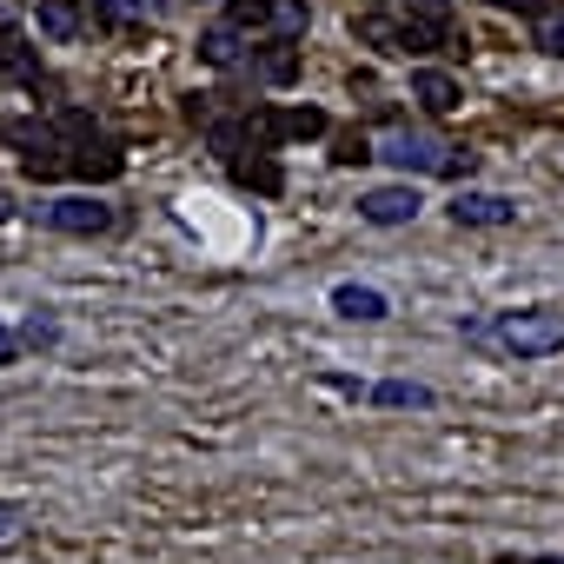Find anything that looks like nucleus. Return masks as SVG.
<instances>
[{
	"label": "nucleus",
	"instance_id": "1",
	"mask_svg": "<svg viewBox=\"0 0 564 564\" xmlns=\"http://www.w3.org/2000/svg\"><path fill=\"white\" fill-rule=\"evenodd\" d=\"M491 339H498L505 352H518V359H551V352H564V319H557L551 306L505 313V319L491 326Z\"/></svg>",
	"mask_w": 564,
	"mask_h": 564
},
{
	"label": "nucleus",
	"instance_id": "2",
	"mask_svg": "<svg viewBox=\"0 0 564 564\" xmlns=\"http://www.w3.org/2000/svg\"><path fill=\"white\" fill-rule=\"evenodd\" d=\"M34 219H41V226H54V232H74V239H94V232H113V226H120V213H113L107 199H94V193L41 199V206H34Z\"/></svg>",
	"mask_w": 564,
	"mask_h": 564
},
{
	"label": "nucleus",
	"instance_id": "3",
	"mask_svg": "<svg viewBox=\"0 0 564 564\" xmlns=\"http://www.w3.org/2000/svg\"><path fill=\"white\" fill-rule=\"evenodd\" d=\"M372 160H392L399 173H438V166H445V147H438L432 133H412V127H405V133H392L386 147H372Z\"/></svg>",
	"mask_w": 564,
	"mask_h": 564
},
{
	"label": "nucleus",
	"instance_id": "4",
	"mask_svg": "<svg viewBox=\"0 0 564 564\" xmlns=\"http://www.w3.org/2000/svg\"><path fill=\"white\" fill-rule=\"evenodd\" d=\"M419 186L405 180V186H372V193H359V219L366 226H405V219H419Z\"/></svg>",
	"mask_w": 564,
	"mask_h": 564
},
{
	"label": "nucleus",
	"instance_id": "5",
	"mask_svg": "<svg viewBox=\"0 0 564 564\" xmlns=\"http://www.w3.org/2000/svg\"><path fill=\"white\" fill-rule=\"evenodd\" d=\"M452 219L458 226H511L518 219V199H505V193H458L452 199Z\"/></svg>",
	"mask_w": 564,
	"mask_h": 564
},
{
	"label": "nucleus",
	"instance_id": "6",
	"mask_svg": "<svg viewBox=\"0 0 564 564\" xmlns=\"http://www.w3.org/2000/svg\"><path fill=\"white\" fill-rule=\"evenodd\" d=\"M333 313H346V319H386V313H392V300H386L379 286L339 279V286H333Z\"/></svg>",
	"mask_w": 564,
	"mask_h": 564
},
{
	"label": "nucleus",
	"instance_id": "7",
	"mask_svg": "<svg viewBox=\"0 0 564 564\" xmlns=\"http://www.w3.org/2000/svg\"><path fill=\"white\" fill-rule=\"evenodd\" d=\"M67 173H80V180H120V173H127V160H120V147H107V140H87V147H74Z\"/></svg>",
	"mask_w": 564,
	"mask_h": 564
},
{
	"label": "nucleus",
	"instance_id": "8",
	"mask_svg": "<svg viewBox=\"0 0 564 564\" xmlns=\"http://www.w3.org/2000/svg\"><path fill=\"white\" fill-rule=\"evenodd\" d=\"M412 94L425 100V113H452V107H458V80L438 74V67H419V74H412Z\"/></svg>",
	"mask_w": 564,
	"mask_h": 564
},
{
	"label": "nucleus",
	"instance_id": "9",
	"mask_svg": "<svg viewBox=\"0 0 564 564\" xmlns=\"http://www.w3.org/2000/svg\"><path fill=\"white\" fill-rule=\"evenodd\" d=\"M0 74H14V80H41V61H34V47L0 21Z\"/></svg>",
	"mask_w": 564,
	"mask_h": 564
},
{
	"label": "nucleus",
	"instance_id": "10",
	"mask_svg": "<svg viewBox=\"0 0 564 564\" xmlns=\"http://www.w3.org/2000/svg\"><path fill=\"white\" fill-rule=\"evenodd\" d=\"M239 41H246V34H232V28L219 21V28L199 34V61H206V67H239Z\"/></svg>",
	"mask_w": 564,
	"mask_h": 564
},
{
	"label": "nucleus",
	"instance_id": "11",
	"mask_svg": "<svg viewBox=\"0 0 564 564\" xmlns=\"http://www.w3.org/2000/svg\"><path fill=\"white\" fill-rule=\"evenodd\" d=\"M272 54H259V80L265 87H286L293 74H300V54H293V41H265Z\"/></svg>",
	"mask_w": 564,
	"mask_h": 564
},
{
	"label": "nucleus",
	"instance_id": "12",
	"mask_svg": "<svg viewBox=\"0 0 564 564\" xmlns=\"http://www.w3.org/2000/svg\"><path fill=\"white\" fill-rule=\"evenodd\" d=\"M54 140H74V147H87V140H100V127H94V113H80V107H54Z\"/></svg>",
	"mask_w": 564,
	"mask_h": 564
},
{
	"label": "nucleus",
	"instance_id": "13",
	"mask_svg": "<svg viewBox=\"0 0 564 564\" xmlns=\"http://www.w3.org/2000/svg\"><path fill=\"white\" fill-rule=\"evenodd\" d=\"M226 28H232V34H265V28H272V0H232V8H226Z\"/></svg>",
	"mask_w": 564,
	"mask_h": 564
},
{
	"label": "nucleus",
	"instance_id": "14",
	"mask_svg": "<svg viewBox=\"0 0 564 564\" xmlns=\"http://www.w3.org/2000/svg\"><path fill=\"white\" fill-rule=\"evenodd\" d=\"M232 180H239V186H259V193H279V166H272L265 153H252V160H232Z\"/></svg>",
	"mask_w": 564,
	"mask_h": 564
},
{
	"label": "nucleus",
	"instance_id": "15",
	"mask_svg": "<svg viewBox=\"0 0 564 564\" xmlns=\"http://www.w3.org/2000/svg\"><path fill=\"white\" fill-rule=\"evenodd\" d=\"M372 399H379V405H412V412H425V405H432V392H425V386H412V379H386V386H372Z\"/></svg>",
	"mask_w": 564,
	"mask_h": 564
},
{
	"label": "nucleus",
	"instance_id": "16",
	"mask_svg": "<svg viewBox=\"0 0 564 564\" xmlns=\"http://www.w3.org/2000/svg\"><path fill=\"white\" fill-rule=\"evenodd\" d=\"M41 34H54V41H74L80 34V21H74L67 0H41Z\"/></svg>",
	"mask_w": 564,
	"mask_h": 564
},
{
	"label": "nucleus",
	"instance_id": "17",
	"mask_svg": "<svg viewBox=\"0 0 564 564\" xmlns=\"http://www.w3.org/2000/svg\"><path fill=\"white\" fill-rule=\"evenodd\" d=\"M21 538H28V511L21 505H0V551L21 544Z\"/></svg>",
	"mask_w": 564,
	"mask_h": 564
},
{
	"label": "nucleus",
	"instance_id": "18",
	"mask_svg": "<svg viewBox=\"0 0 564 564\" xmlns=\"http://www.w3.org/2000/svg\"><path fill=\"white\" fill-rule=\"evenodd\" d=\"M538 28V47L544 54H564V14H544V21H531Z\"/></svg>",
	"mask_w": 564,
	"mask_h": 564
},
{
	"label": "nucleus",
	"instance_id": "19",
	"mask_svg": "<svg viewBox=\"0 0 564 564\" xmlns=\"http://www.w3.org/2000/svg\"><path fill=\"white\" fill-rule=\"evenodd\" d=\"M333 160H346V166H366V160H372V140H366V133H346Z\"/></svg>",
	"mask_w": 564,
	"mask_h": 564
},
{
	"label": "nucleus",
	"instance_id": "20",
	"mask_svg": "<svg viewBox=\"0 0 564 564\" xmlns=\"http://www.w3.org/2000/svg\"><path fill=\"white\" fill-rule=\"evenodd\" d=\"M412 21H432V28H452V0H412Z\"/></svg>",
	"mask_w": 564,
	"mask_h": 564
},
{
	"label": "nucleus",
	"instance_id": "21",
	"mask_svg": "<svg viewBox=\"0 0 564 564\" xmlns=\"http://www.w3.org/2000/svg\"><path fill=\"white\" fill-rule=\"evenodd\" d=\"M21 339H28V346H54V319H41V313H34V319L21 326Z\"/></svg>",
	"mask_w": 564,
	"mask_h": 564
},
{
	"label": "nucleus",
	"instance_id": "22",
	"mask_svg": "<svg viewBox=\"0 0 564 564\" xmlns=\"http://www.w3.org/2000/svg\"><path fill=\"white\" fill-rule=\"evenodd\" d=\"M14 352H21V339H14L8 326H0V366H14Z\"/></svg>",
	"mask_w": 564,
	"mask_h": 564
},
{
	"label": "nucleus",
	"instance_id": "23",
	"mask_svg": "<svg viewBox=\"0 0 564 564\" xmlns=\"http://www.w3.org/2000/svg\"><path fill=\"white\" fill-rule=\"evenodd\" d=\"M0 219H8V193H0Z\"/></svg>",
	"mask_w": 564,
	"mask_h": 564
},
{
	"label": "nucleus",
	"instance_id": "24",
	"mask_svg": "<svg viewBox=\"0 0 564 564\" xmlns=\"http://www.w3.org/2000/svg\"><path fill=\"white\" fill-rule=\"evenodd\" d=\"M538 564H564V557H538Z\"/></svg>",
	"mask_w": 564,
	"mask_h": 564
}]
</instances>
